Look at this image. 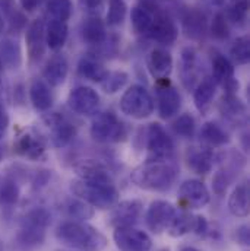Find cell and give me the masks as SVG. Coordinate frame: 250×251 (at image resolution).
Returning a JSON list of instances; mask_svg holds the SVG:
<instances>
[{
    "label": "cell",
    "mask_w": 250,
    "mask_h": 251,
    "mask_svg": "<svg viewBox=\"0 0 250 251\" xmlns=\"http://www.w3.org/2000/svg\"><path fill=\"white\" fill-rule=\"evenodd\" d=\"M179 170L171 159L166 161H146L136 167L130 180L136 187L146 191H167L173 187Z\"/></svg>",
    "instance_id": "obj_1"
},
{
    "label": "cell",
    "mask_w": 250,
    "mask_h": 251,
    "mask_svg": "<svg viewBox=\"0 0 250 251\" xmlns=\"http://www.w3.org/2000/svg\"><path fill=\"white\" fill-rule=\"evenodd\" d=\"M56 238L63 246L79 251H103L109 243L103 232L82 221L60 224L56 231Z\"/></svg>",
    "instance_id": "obj_2"
},
{
    "label": "cell",
    "mask_w": 250,
    "mask_h": 251,
    "mask_svg": "<svg viewBox=\"0 0 250 251\" xmlns=\"http://www.w3.org/2000/svg\"><path fill=\"white\" fill-rule=\"evenodd\" d=\"M72 193L97 209H110L119 200V191L113 181H86L75 180L70 184Z\"/></svg>",
    "instance_id": "obj_3"
},
{
    "label": "cell",
    "mask_w": 250,
    "mask_h": 251,
    "mask_svg": "<svg viewBox=\"0 0 250 251\" xmlns=\"http://www.w3.org/2000/svg\"><path fill=\"white\" fill-rule=\"evenodd\" d=\"M52 224V213L44 206L31 209L22 219L18 241L25 249H35L46 240L47 228Z\"/></svg>",
    "instance_id": "obj_4"
},
{
    "label": "cell",
    "mask_w": 250,
    "mask_h": 251,
    "mask_svg": "<svg viewBox=\"0 0 250 251\" xmlns=\"http://www.w3.org/2000/svg\"><path fill=\"white\" fill-rule=\"evenodd\" d=\"M154 100L142 85H132L120 98L122 113L135 120L148 119L154 113Z\"/></svg>",
    "instance_id": "obj_5"
},
{
    "label": "cell",
    "mask_w": 250,
    "mask_h": 251,
    "mask_svg": "<svg viewBox=\"0 0 250 251\" xmlns=\"http://www.w3.org/2000/svg\"><path fill=\"white\" fill-rule=\"evenodd\" d=\"M126 128L117 116L111 111L100 113L91 125V136L100 143H113L125 137Z\"/></svg>",
    "instance_id": "obj_6"
},
{
    "label": "cell",
    "mask_w": 250,
    "mask_h": 251,
    "mask_svg": "<svg viewBox=\"0 0 250 251\" xmlns=\"http://www.w3.org/2000/svg\"><path fill=\"white\" fill-rule=\"evenodd\" d=\"M146 137L148 161L171 159V155L174 152V142L163 126L160 123L149 125Z\"/></svg>",
    "instance_id": "obj_7"
},
{
    "label": "cell",
    "mask_w": 250,
    "mask_h": 251,
    "mask_svg": "<svg viewBox=\"0 0 250 251\" xmlns=\"http://www.w3.org/2000/svg\"><path fill=\"white\" fill-rule=\"evenodd\" d=\"M157 104L158 113L161 119H171L174 117L182 107V97L174 85L168 82V79L157 80Z\"/></svg>",
    "instance_id": "obj_8"
},
{
    "label": "cell",
    "mask_w": 250,
    "mask_h": 251,
    "mask_svg": "<svg viewBox=\"0 0 250 251\" xmlns=\"http://www.w3.org/2000/svg\"><path fill=\"white\" fill-rule=\"evenodd\" d=\"M113 238L119 251H151L152 249L151 237L133 226L116 228Z\"/></svg>",
    "instance_id": "obj_9"
},
{
    "label": "cell",
    "mask_w": 250,
    "mask_h": 251,
    "mask_svg": "<svg viewBox=\"0 0 250 251\" xmlns=\"http://www.w3.org/2000/svg\"><path fill=\"white\" fill-rule=\"evenodd\" d=\"M176 207L166 200H155L149 204L146 215H145V222L146 226L154 232V234H161L163 231L167 229L170 225L171 219L176 215Z\"/></svg>",
    "instance_id": "obj_10"
},
{
    "label": "cell",
    "mask_w": 250,
    "mask_h": 251,
    "mask_svg": "<svg viewBox=\"0 0 250 251\" xmlns=\"http://www.w3.org/2000/svg\"><path fill=\"white\" fill-rule=\"evenodd\" d=\"M166 231L174 238L183 237L190 232L205 234L208 231V224L203 216H194L190 212H176Z\"/></svg>",
    "instance_id": "obj_11"
},
{
    "label": "cell",
    "mask_w": 250,
    "mask_h": 251,
    "mask_svg": "<svg viewBox=\"0 0 250 251\" xmlns=\"http://www.w3.org/2000/svg\"><path fill=\"white\" fill-rule=\"evenodd\" d=\"M114 209L110 213L109 222L114 228H127L133 226L143 210V204L140 200L132 199V200H123L120 203H116L113 206Z\"/></svg>",
    "instance_id": "obj_12"
},
{
    "label": "cell",
    "mask_w": 250,
    "mask_h": 251,
    "mask_svg": "<svg viewBox=\"0 0 250 251\" xmlns=\"http://www.w3.org/2000/svg\"><path fill=\"white\" fill-rule=\"evenodd\" d=\"M67 102L75 113L81 116H91L100 105V95L89 86H76L70 91Z\"/></svg>",
    "instance_id": "obj_13"
},
{
    "label": "cell",
    "mask_w": 250,
    "mask_h": 251,
    "mask_svg": "<svg viewBox=\"0 0 250 251\" xmlns=\"http://www.w3.org/2000/svg\"><path fill=\"white\" fill-rule=\"evenodd\" d=\"M177 35H179V29H177L174 21L170 18V15L167 12L160 9L155 13L152 28L146 37L163 44V46H170L177 40Z\"/></svg>",
    "instance_id": "obj_14"
},
{
    "label": "cell",
    "mask_w": 250,
    "mask_h": 251,
    "mask_svg": "<svg viewBox=\"0 0 250 251\" xmlns=\"http://www.w3.org/2000/svg\"><path fill=\"white\" fill-rule=\"evenodd\" d=\"M27 50L29 62H40L46 53V24L43 19H35L27 29Z\"/></svg>",
    "instance_id": "obj_15"
},
{
    "label": "cell",
    "mask_w": 250,
    "mask_h": 251,
    "mask_svg": "<svg viewBox=\"0 0 250 251\" xmlns=\"http://www.w3.org/2000/svg\"><path fill=\"white\" fill-rule=\"evenodd\" d=\"M179 197L182 203L190 209L205 207L211 200L209 190L199 180H186L179 188Z\"/></svg>",
    "instance_id": "obj_16"
},
{
    "label": "cell",
    "mask_w": 250,
    "mask_h": 251,
    "mask_svg": "<svg viewBox=\"0 0 250 251\" xmlns=\"http://www.w3.org/2000/svg\"><path fill=\"white\" fill-rule=\"evenodd\" d=\"M212 77L225 89V94H234L239 89V82L234 76V67L222 54H215L212 59Z\"/></svg>",
    "instance_id": "obj_17"
},
{
    "label": "cell",
    "mask_w": 250,
    "mask_h": 251,
    "mask_svg": "<svg viewBox=\"0 0 250 251\" xmlns=\"http://www.w3.org/2000/svg\"><path fill=\"white\" fill-rule=\"evenodd\" d=\"M46 123L50 130L52 143L56 148H64L70 143V140L75 136V127L67 119L55 113V114H49L46 117Z\"/></svg>",
    "instance_id": "obj_18"
},
{
    "label": "cell",
    "mask_w": 250,
    "mask_h": 251,
    "mask_svg": "<svg viewBox=\"0 0 250 251\" xmlns=\"http://www.w3.org/2000/svg\"><path fill=\"white\" fill-rule=\"evenodd\" d=\"M148 70H149L151 76L157 80L167 79L173 70L171 54L163 47L154 49L148 57Z\"/></svg>",
    "instance_id": "obj_19"
},
{
    "label": "cell",
    "mask_w": 250,
    "mask_h": 251,
    "mask_svg": "<svg viewBox=\"0 0 250 251\" xmlns=\"http://www.w3.org/2000/svg\"><path fill=\"white\" fill-rule=\"evenodd\" d=\"M180 77L186 89H193L199 82V63L194 49L186 47L180 57Z\"/></svg>",
    "instance_id": "obj_20"
},
{
    "label": "cell",
    "mask_w": 250,
    "mask_h": 251,
    "mask_svg": "<svg viewBox=\"0 0 250 251\" xmlns=\"http://www.w3.org/2000/svg\"><path fill=\"white\" fill-rule=\"evenodd\" d=\"M188 167L196 174H208L214 168L215 155L208 146L190 148L186 153Z\"/></svg>",
    "instance_id": "obj_21"
},
{
    "label": "cell",
    "mask_w": 250,
    "mask_h": 251,
    "mask_svg": "<svg viewBox=\"0 0 250 251\" xmlns=\"http://www.w3.org/2000/svg\"><path fill=\"white\" fill-rule=\"evenodd\" d=\"M208 31V19L197 9H189L183 16V32L190 40H202Z\"/></svg>",
    "instance_id": "obj_22"
},
{
    "label": "cell",
    "mask_w": 250,
    "mask_h": 251,
    "mask_svg": "<svg viewBox=\"0 0 250 251\" xmlns=\"http://www.w3.org/2000/svg\"><path fill=\"white\" fill-rule=\"evenodd\" d=\"M81 37L86 44L101 46L107 40V31L104 22L97 16H89L81 26Z\"/></svg>",
    "instance_id": "obj_23"
},
{
    "label": "cell",
    "mask_w": 250,
    "mask_h": 251,
    "mask_svg": "<svg viewBox=\"0 0 250 251\" xmlns=\"http://www.w3.org/2000/svg\"><path fill=\"white\" fill-rule=\"evenodd\" d=\"M215 91H217V82L214 80L212 76H206L197 82L193 92V102L200 113H205L209 108L215 97Z\"/></svg>",
    "instance_id": "obj_24"
},
{
    "label": "cell",
    "mask_w": 250,
    "mask_h": 251,
    "mask_svg": "<svg viewBox=\"0 0 250 251\" xmlns=\"http://www.w3.org/2000/svg\"><path fill=\"white\" fill-rule=\"evenodd\" d=\"M69 64L63 54H55L43 70L46 82L52 86H60L67 77Z\"/></svg>",
    "instance_id": "obj_25"
},
{
    "label": "cell",
    "mask_w": 250,
    "mask_h": 251,
    "mask_svg": "<svg viewBox=\"0 0 250 251\" xmlns=\"http://www.w3.org/2000/svg\"><path fill=\"white\" fill-rule=\"evenodd\" d=\"M29 100L35 110L38 111H47L53 105V95L50 91V86L43 79L32 80L29 86Z\"/></svg>",
    "instance_id": "obj_26"
},
{
    "label": "cell",
    "mask_w": 250,
    "mask_h": 251,
    "mask_svg": "<svg viewBox=\"0 0 250 251\" xmlns=\"http://www.w3.org/2000/svg\"><path fill=\"white\" fill-rule=\"evenodd\" d=\"M75 171H76V174H78V177L81 180H86V181H113L109 171L100 162H97L94 159H86V161L79 162L75 167Z\"/></svg>",
    "instance_id": "obj_27"
},
{
    "label": "cell",
    "mask_w": 250,
    "mask_h": 251,
    "mask_svg": "<svg viewBox=\"0 0 250 251\" xmlns=\"http://www.w3.org/2000/svg\"><path fill=\"white\" fill-rule=\"evenodd\" d=\"M228 210L236 218H246L249 215V186L242 183L233 190L228 197Z\"/></svg>",
    "instance_id": "obj_28"
},
{
    "label": "cell",
    "mask_w": 250,
    "mask_h": 251,
    "mask_svg": "<svg viewBox=\"0 0 250 251\" xmlns=\"http://www.w3.org/2000/svg\"><path fill=\"white\" fill-rule=\"evenodd\" d=\"M69 28L66 22L50 19L46 25V44L50 50L59 51L62 50L67 41Z\"/></svg>",
    "instance_id": "obj_29"
},
{
    "label": "cell",
    "mask_w": 250,
    "mask_h": 251,
    "mask_svg": "<svg viewBox=\"0 0 250 251\" xmlns=\"http://www.w3.org/2000/svg\"><path fill=\"white\" fill-rule=\"evenodd\" d=\"M18 151L29 159H40L46 152L43 139L34 133H25L18 140Z\"/></svg>",
    "instance_id": "obj_30"
},
{
    "label": "cell",
    "mask_w": 250,
    "mask_h": 251,
    "mask_svg": "<svg viewBox=\"0 0 250 251\" xmlns=\"http://www.w3.org/2000/svg\"><path fill=\"white\" fill-rule=\"evenodd\" d=\"M200 140L209 148H220L230 143V134L217 123L206 122L200 128Z\"/></svg>",
    "instance_id": "obj_31"
},
{
    "label": "cell",
    "mask_w": 250,
    "mask_h": 251,
    "mask_svg": "<svg viewBox=\"0 0 250 251\" xmlns=\"http://www.w3.org/2000/svg\"><path fill=\"white\" fill-rule=\"evenodd\" d=\"M160 10V9H158ZM158 10H151L142 4H138L132 9V13H130V21H132V25L135 28V31L140 35H148L151 28H152V24H154V18H155V13Z\"/></svg>",
    "instance_id": "obj_32"
},
{
    "label": "cell",
    "mask_w": 250,
    "mask_h": 251,
    "mask_svg": "<svg viewBox=\"0 0 250 251\" xmlns=\"http://www.w3.org/2000/svg\"><path fill=\"white\" fill-rule=\"evenodd\" d=\"M78 73L92 82H100L106 77V75L109 73L104 67V64L100 62L97 57L94 56H83L79 63H78Z\"/></svg>",
    "instance_id": "obj_33"
},
{
    "label": "cell",
    "mask_w": 250,
    "mask_h": 251,
    "mask_svg": "<svg viewBox=\"0 0 250 251\" xmlns=\"http://www.w3.org/2000/svg\"><path fill=\"white\" fill-rule=\"evenodd\" d=\"M0 60L9 69H18L22 64V53L18 41L10 38L0 41Z\"/></svg>",
    "instance_id": "obj_34"
},
{
    "label": "cell",
    "mask_w": 250,
    "mask_h": 251,
    "mask_svg": "<svg viewBox=\"0 0 250 251\" xmlns=\"http://www.w3.org/2000/svg\"><path fill=\"white\" fill-rule=\"evenodd\" d=\"M220 110L230 120H240L246 114V108L236 94H225L221 100Z\"/></svg>",
    "instance_id": "obj_35"
},
{
    "label": "cell",
    "mask_w": 250,
    "mask_h": 251,
    "mask_svg": "<svg viewBox=\"0 0 250 251\" xmlns=\"http://www.w3.org/2000/svg\"><path fill=\"white\" fill-rule=\"evenodd\" d=\"M64 212L67 213L69 218L76 219V221H86L91 219L94 216V210L92 206H89L88 203H85L81 199H67L63 204Z\"/></svg>",
    "instance_id": "obj_36"
},
{
    "label": "cell",
    "mask_w": 250,
    "mask_h": 251,
    "mask_svg": "<svg viewBox=\"0 0 250 251\" xmlns=\"http://www.w3.org/2000/svg\"><path fill=\"white\" fill-rule=\"evenodd\" d=\"M73 6L70 0H49L47 1V13L50 19L67 22L72 16Z\"/></svg>",
    "instance_id": "obj_37"
},
{
    "label": "cell",
    "mask_w": 250,
    "mask_h": 251,
    "mask_svg": "<svg viewBox=\"0 0 250 251\" xmlns=\"http://www.w3.org/2000/svg\"><path fill=\"white\" fill-rule=\"evenodd\" d=\"M249 13V0H230L227 18L239 26H243L248 21Z\"/></svg>",
    "instance_id": "obj_38"
},
{
    "label": "cell",
    "mask_w": 250,
    "mask_h": 251,
    "mask_svg": "<svg viewBox=\"0 0 250 251\" xmlns=\"http://www.w3.org/2000/svg\"><path fill=\"white\" fill-rule=\"evenodd\" d=\"M127 79H129V76L126 72H122V70L109 72L106 75V77L101 80V86L106 94H116L127 83Z\"/></svg>",
    "instance_id": "obj_39"
},
{
    "label": "cell",
    "mask_w": 250,
    "mask_h": 251,
    "mask_svg": "<svg viewBox=\"0 0 250 251\" xmlns=\"http://www.w3.org/2000/svg\"><path fill=\"white\" fill-rule=\"evenodd\" d=\"M230 56L237 64H248L250 59V41L248 35L239 37L231 49H230Z\"/></svg>",
    "instance_id": "obj_40"
},
{
    "label": "cell",
    "mask_w": 250,
    "mask_h": 251,
    "mask_svg": "<svg viewBox=\"0 0 250 251\" xmlns=\"http://www.w3.org/2000/svg\"><path fill=\"white\" fill-rule=\"evenodd\" d=\"M19 199V187L13 178H4L0 183V201L4 206H13Z\"/></svg>",
    "instance_id": "obj_41"
},
{
    "label": "cell",
    "mask_w": 250,
    "mask_h": 251,
    "mask_svg": "<svg viewBox=\"0 0 250 251\" xmlns=\"http://www.w3.org/2000/svg\"><path fill=\"white\" fill-rule=\"evenodd\" d=\"M127 12L125 0H110L109 12H107V24L109 26H119L123 24Z\"/></svg>",
    "instance_id": "obj_42"
},
{
    "label": "cell",
    "mask_w": 250,
    "mask_h": 251,
    "mask_svg": "<svg viewBox=\"0 0 250 251\" xmlns=\"http://www.w3.org/2000/svg\"><path fill=\"white\" fill-rule=\"evenodd\" d=\"M211 34L217 40H225L230 34L228 29V21L224 13H217L211 24Z\"/></svg>",
    "instance_id": "obj_43"
},
{
    "label": "cell",
    "mask_w": 250,
    "mask_h": 251,
    "mask_svg": "<svg viewBox=\"0 0 250 251\" xmlns=\"http://www.w3.org/2000/svg\"><path fill=\"white\" fill-rule=\"evenodd\" d=\"M174 131L182 137H192L194 133V119L190 114H182L173 125Z\"/></svg>",
    "instance_id": "obj_44"
},
{
    "label": "cell",
    "mask_w": 250,
    "mask_h": 251,
    "mask_svg": "<svg viewBox=\"0 0 250 251\" xmlns=\"http://www.w3.org/2000/svg\"><path fill=\"white\" fill-rule=\"evenodd\" d=\"M230 181H231L230 173H227V171H218V173L215 174L214 180H212L214 191H215L217 194H222V193L227 190V187H228Z\"/></svg>",
    "instance_id": "obj_45"
},
{
    "label": "cell",
    "mask_w": 250,
    "mask_h": 251,
    "mask_svg": "<svg viewBox=\"0 0 250 251\" xmlns=\"http://www.w3.org/2000/svg\"><path fill=\"white\" fill-rule=\"evenodd\" d=\"M236 238H237V241H239L240 244L249 246V226H246V225L240 226V228L237 229V232H236Z\"/></svg>",
    "instance_id": "obj_46"
},
{
    "label": "cell",
    "mask_w": 250,
    "mask_h": 251,
    "mask_svg": "<svg viewBox=\"0 0 250 251\" xmlns=\"http://www.w3.org/2000/svg\"><path fill=\"white\" fill-rule=\"evenodd\" d=\"M43 1L44 0H19L22 9L27 10V12H35L43 4Z\"/></svg>",
    "instance_id": "obj_47"
},
{
    "label": "cell",
    "mask_w": 250,
    "mask_h": 251,
    "mask_svg": "<svg viewBox=\"0 0 250 251\" xmlns=\"http://www.w3.org/2000/svg\"><path fill=\"white\" fill-rule=\"evenodd\" d=\"M79 4L86 10H97L103 4V0H79Z\"/></svg>",
    "instance_id": "obj_48"
},
{
    "label": "cell",
    "mask_w": 250,
    "mask_h": 251,
    "mask_svg": "<svg viewBox=\"0 0 250 251\" xmlns=\"http://www.w3.org/2000/svg\"><path fill=\"white\" fill-rule=\"evenodd\" d=\"M7 126H9V116L6 114L4 108L0 105V137L6 133Z\"/></svg>",
    "instance_id": "obj_49"
},
{
    "label": "cell",
    "mask_w": 250,
    "mask_h": 251,
    "mask_svg": "<svg viewBox=\"0 0 250 251\" xmlns=\"http://www.w3.org/2000/svg\"><path fill=\"white\" fill-rule=\"evenodd\" d=\"M3 29H4V19H3V16L0 13V35L3 34Z\"/></svg>",
    "instance_id": "obj_50"
},
{
    "label": "cell",
    "mask_w": 250,
    "mask_h": 251,
    "mask_svg": "<svg viewBox=\"0 0 250 251\" xmlns=\"http://www.w3.org/2000/svg\"><path fill=\"white\" fill-rule=\"evenodd\" d=\"M180 251H200V250H197V249H194V247H190V246H186V247H182Z\"/></svg>",
    "instance_id": "obj_51"
},
{
    "label": "cell",
    "mask_w": 250,
    "mask_h": 251,
    "mask_svg": "<svg viewBox=\"0 0 250 251\" xmlns=\"http://www.w3.org/2000/svg\"><path fill=\"white\" fill-rule=\"evenodd\" d=\"M3 72V63H1V60H0V73Z\"/></svg>",
    "instance_id": "obj_52"
},
{
    "label": "cell",
    "mask_w": 250,
    "mask_h": 251,
    "mask_svg": "<svg viewBox=\"0 0 250 251\" xmlns=\"http://www.w3.org/2000/svg\"><path fill=\"white\" fill-rule=\"evenodd\" d=\"M0 159H1V151H0Z\"/></svg>",
    "instance_id": "obj_53"
},
{
    "label": "cell",
    "mask_w": 250,
    "mask_h": 251,
    "mask_svg": "<svg viewBox=\"0 0 250 251\" xmlns=\"http://www.w3.org/2000/svg\"><path fill=\"white\" fill-rule=\"evenodd\" d=\"M161 251H170V250H161Z\"/></svg>",
    "instance_id": "obj_54"
}]
</instances>
